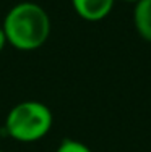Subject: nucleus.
I'll return each instance as SVG.
<instances>
[{
    "label": "nucleus",
    "instance_id": "1",
    "mask_svg": "<svg viewBox=\"0 0 151 152\" xmlns=\"http://www.w3.org/2000/svg\"><path fill=\"white\" fill-rule=\"evenodd\" d=\"M2 29L8 45L21 52H31L47 42L50 36V18L36 2H20L5 15Z\"/></svg>",
    "mask_w": 151,
    "mask_h": 152
},
{
    "label": "nucleus",
    "instance_id": "2",
    "mask_svg": "<svg viewBox=\"0 0 151 152\" xmlns=\"http://www.w3.org/2000/svg\"><path fill=\"white\" fill-rule=\"evenodd\" d=\"M54 115L46 104L39 100L18 102L5 118V129L18 142H36L52 128Z\"/></svg>",
    "mask_w": 151,
    "mask_h": 152
},
{
    "label": "nucleus",
    "instance_id": "3",
    "mask_svg": "<svg viewBox=\"0 0 151 152\" xmlns=\"http://www.w3.org/2000/svg\"><path fill=\"white\" fill-rule=\"evenodd\" d=\"M116 0H71L75 13L85 21H101L110 15Z\"/></svg>",
    "mask_w": 151,
    "mask_h": 152
},
{
    "label": "nucleus",
    "instance_id": "4",
    "mask_svg": "<svg viewBox=\"0 0 151 152\" xmlns=\"http://www.w3.org/2000/svg\"><path fill=\"white\" fill-rule=\"evenodd\" d=\"M133 5L135 31L143 41L151 42V0H138Z\"/></svg>",
    "mask_w": 151,
    "mask_h": 152
},
{
    "label": "nucleus",
    "instance_id": "5",
    "mask_svg": "<svg viewBox=\"0 0 151 152\" xmlns=\"http://www.w3.org/2000/svg\"><path fill=\"white\" fill-rule=\"evenodd\" d=\"M55 152H93V151L89 149L85 142H81V141L67 137V139H63L62 142L57 146Z\"/></svg>",
    "mask_w": 151,
    "mask_h": 152
},
{
    "label": "nucleus",
    "instance_id": "6",
    "mask_svg": "<svg viewBox=\"0 0 151 152\" xmlns=\"http://www.w3.org/2000/svg\"><path fill=\"white\" fill-rule=\"evenodd\" d=\"M8 45V42H7V36H5V32H3L2 29V26H0V53L3 52V49Z\"/></svg>",
    "mask_w": 151,
    "mask_h": 152
},
{
    "label": "nucleus",
    "instance_id": "7",
    "mask_svg": "<svg viewBox=\"0 0 151 152\" xmlns=\"http://www.w3.org/2000/svg\"><path fill=\"white\" fill-rule=\"evenodd\" d=\"M122 2H127V3H136L138 0H122Z\"/></svg>",
    "mask_w": 151,
    "mask_h": 152
},
{
    "label": "nucleus",
    "instance_id": "8",
    "mask_svg": "<svg viewBox=\"0 0 151 152\" xmlns=\"http://www.w3.org/2000/svg\"><path fill=\"white\" fill-rule=\"evenodd\" d=\"M0 152H7V151H0Z\"/></svg>",
    "mask_w": 151,
    "mask_h": 152
}]
</instances>
